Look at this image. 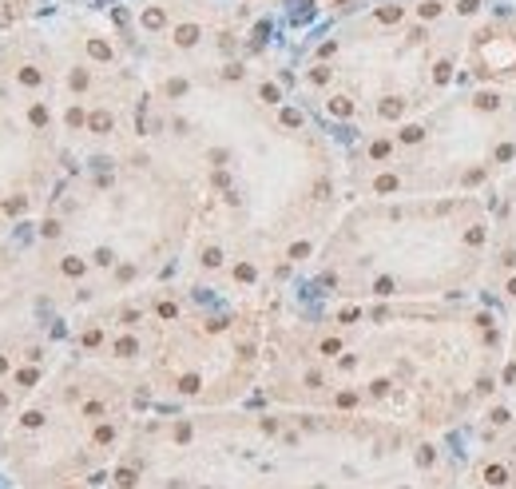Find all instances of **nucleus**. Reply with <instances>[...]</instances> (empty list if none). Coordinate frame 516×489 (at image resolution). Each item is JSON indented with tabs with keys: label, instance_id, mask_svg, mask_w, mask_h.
<instances>
[{
	"label": "nucleus",
	"instance_id": "nucleus-12",
	"mask_svg": "<svg viewBox=\"0 0 516 489\" xmlns=\"http://www.w3.org/2000/svg\"><path fill=\"white\" fill-rule=\"evenodd\" d=\"M262 100H270V104H274V100H278V88H274V84H266V88H262Z\"/></svg>",
	"mask_w": 516,
	"mask_h": 489
},
{
	"label": "nucleus",
	"instance_id": "nucleus-10",
	"mask_svg": "<svg viewBox=\"0 0 516 489\" xmlns=\"http://www.w3.org/2000/svg\"><path fill=\"white\" fill-rule=\"evenodd\" d=\"M64 271H68V275H80V271H84V263H80V258H68V263H64Z\"/></svg>",
	"mask_w": 516,
	"mask_h": 489
},
{
	"label": "nucleus",
	"instance_id": "nucleus-8",
	"mask_svg": "<svg viewBox=\"0 0 516 489\" xmlns=\"http://www.w3.org/2000/svg\"><path fill=\"white\" fill-rule=\"evenodd\" d=\"M32 123H36V127H40V123H48V112H44V108H40V104L32 108Z\"/></svg>",
	"mask_w": 516,
	"mask_h": 489
},
{
	"label": "nucleus",
	"instance_id": "nucleus-13",
	"mask_svg": "<svg viewBox=\"0 0 516 489\" xmlns=\"http://www.w3.org/2000/svg\"><path fill=\"white\" fill-rule=\"evenodd\" d=\"M393 187H397V179H389V175H385V179H377V191H393Z\"/></svg>",
	"mask_w": 516,
	"mask_h": 489
},
{
	"label": "nucleus",
	"instance_id": "nucleus-3",
	"mask_svg": "<svg viewBox=\"0 0 516 489\" xmlns=\"http://www.w3.org/2000/svg\"><path fill=\"white\" fill-rule=\"evenodd\" d=\"M88 52H92L95 60H112V48L103 44V40H88Z\"/></svg>",
	"mask_w": 516,
	"mask_h": 489
},
{
	"label": "nucleus",
	"instance_id": "nucleus-4",
	"mask_svg": "<svg viewBox=\"0 0 516 489\" xmlns=\"http://www.w3.org/2000/svg\"><path fill=\"white\" fill-rule=\"evenodd\" d=\"M143 24H147V28H163V12H159V8H147V12H143Z\"/></svg>",
	"mask_w": 516,
	"mask_h": 489
},
{
	"label": "nucleus",
	"instance_id": "nucleus-2",
	"mask_svg": "<svg viewBox=\"0 0 516 489\" xmlns=\"http://www.w3.org/2000/svg\"><path fill=\"white\" fill-rule=\"evenodd\" d=\"M377 20H381V24H397V20H401V8H397V4H389V8H377Z\"/></svg>",
	"mask_w": 516,
	"mask_h": 489
},
{
	"label": "nucleus",
	"instance_id": "nucleus-6",
	"mask_svg": "<svg viewBox=\"0 0 516 489\" xmlns=\"http://www.w3.org/2000/svg\"><path fill=\"white\" fill-rule=\"evenodd\" d=\"M20 84L36 88V84H40V72H36V68H24V72H20Z\"/></svg>",
	"mask_w": 516,
	"mask_h": 489
},
{
	"label": "nucleus",
	"instance_id": "nucleus-7",
	"mask_svg": "<svg viewBox=\"0 0 516 489\" xmlns=\"http://www.w3.org/2000/svg\"><path fill=\"white\" fill-rule=\"evenodd\" d=\"M329 108H334V116H350V100H334Z\"/></svg>",
	"mask_w": 516,
	"mask_h": 489
},
{
	"label": "nucleus",
	"instance_id": "nucleus-9",
	"mask_svg": "<svg viewBox=\"0 0 516 489\" xmlns=\"http://www.w3.org/2000/svg\"><path fill=\"white\" fill-rule=\"evenodd\" d=\"M437 12H441V4H433V0L421 4V16H425V20H429V16H437Z\"/></svg>",
	"mask_w": 516,
	"mask_h": 489
},
{
	"label": "nucleus",
	"instance_id": "nucleus-1",
	"mask_svg": "<svg viewBox=\"0 0 516 489\" xmlns=\"http://www.w3.org/2000/svg\"><path fill=\"white\" fill-rule=\"evenodd\" d=\"M195 40H199V28H195V24H183V28L175 32V44H183V48H191Z\"/></svg>",
	"mask_w": 516,
	"mask_h": 489
},
{
	"label": "nucleus",
	"instance_id": "nucleus-14",
	"mask_svg": "<svg viewBox=\"0 0 516 489\" xmlns=\"http://www.w3.org/2000/svg\"><path fill=\"white\" fill-rule=\"evenodd\" d=\"M476 4H481V0H461L457 8H461V12H476Z\"/></svg>",
	"mask_w": 516,
	"mask_h": 489
},
{
	"label": "nucleus",
	"instance_id": "nucleus-5",
	"mask_svg": "<svg viewBox=\"0 0 516 489\" xmlns=\"http://www.w3.org/2000/svg\"><path fill=\"white\" fill-rule=\"evenodd\" d=\"M92 132H112V116L95 112V116H92Z\"/></svg>",
	"mask_w": 516,
	"mask_h": 489
},
{
	"label": "nucleus",
	"instance_id": "nucleus-11",
	"mask_svg": "<svg viewBox=\"0 0 516 489\" xmlns=\"http://www.w3.org/2000/svg\"><path fill=\"white\" fill-rule=\"evenodd\" d=\"M4 211H8V215H16V211H24V199H8V203H4Z\"/></svg>",
	"mask_w": 516,
	"mask_h": 489
}]
</instances>
